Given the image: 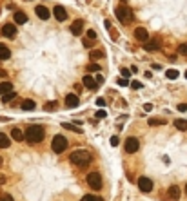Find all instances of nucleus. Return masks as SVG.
I'll list each match as a JSON object with an SVG mask.
<instances>
[{"instance_id":"nucleus-4","label":"nucleus","mask_w":187,"mask_h":201,"mask_svg":"<svg viewBox=\"0 0 187 201\" xmlns=\"http://www.w3.org/2000/svg\"><path fill=\"white\" fill-rule=\"evenodd\" d=\"M51 149H53L56 154H62V152L67 149V140L62 134H56L55 138H53V141H51Z\"/></svg>"},{"instance_id":"nucleus-8","label":"nucleus","mask_w":187,"mask_h":201,"mask_svg":"<svg viewBox=\"0 0 187 201\" xmlns=\"http://www.w3.org/2000/svg\"><path fill=\"white\" fill-rule=\"evenodd\" d=\"M134 38H136L138 42H142V44H143V42H147L149 40V33H147V29H145V27H136V29H134Z\"/></svg>"},{"instance_id":"nucleus-12","label":"nucleus","mask_w":187,"mask_h":201,"mask_svg":"<svg viewBox=\"0 0 187 201\" xmlns=\"http://www.w3.org/2000/svg\"><path fill=\"white\" fill-rule=\"evenodd\" d=\"M66 105H67L69 109H76L78 105H80L78 96H76V94H67V96H66Z\"/></svg>"},{"instance_id":"nucleus-17","label":"nucleus","mask_w":187,"mask_h":201,"mask_svg":"<svg viewBox=\"0 0 187 201\" xmlns=\"http://www.w3.org/2000/svg\"><path fill=\"white\" fill-rule=\"evenodd\" d=\"M82 83L89 89V91H93V89H96V82H95V78H91L89 75H86L84 76V80H82Z\"/></svg>"},{"instance_id":"nucleus-49","label":"nucleus","mask_w":187,"mask_h":201,"mask_svg":"<svg viewBox=\"0 0 187 201\" xmlns=\"http://www.w3.org/2000/svg\"><path fill=\"white\" fill-rule=\"evenodd\" d=\"M185 78H187V71H185Z\"/></svg>"},{"instance_id":"nucleus-45","label":"nucleus","mask_w":187,"mask_h":201,"mask_svg":"<svg viewBox=\"0 0 187 201\" xmlns=\"http://www.w3.org/2000/svg\"><path fill=\"white\" fill-rule=\"evenodd\" d=\"M75 89H76V92H80V91H82V85H80V83H76V85H75Z\"/></svg>"},{"instance_id":"nucleus-20","label":"nucleus","mask_w":187,"mask_h":201,"mask_svg":"<svg viewBox=\"0 0 187 201\" xmlns=\"http://www.w3.org/2000/svg\"><path fill=\"white\" fill-rule=\"evenodd\" d=\"M11 145V140H9V136L0 132V149H7V147Z\"/></svg>"},{"instance_id":"nucleus-37","label":"nucleus","mask_w":187,"mask_h":201,"mask_svg":"<svg viewBox=\"0 0 187 201\" xmlns=\"http://www.w3.org/2000/svg\"><path fill=\"white\" fill-rule=\"evenodd\" d=\"M118 85H129V80H126V78H118Z\"/></svg>"},{"instance_id":"nucleus-1","label":"nucleus","mask_w":187,"mask_h":201,"mask_svg":"<svg viewBox=\"0 0 187 201\" xmlns=\"http://www.w3.org/2000/svg\"><path fill=\"white\" fill-rule=\"evenodd\" d=\"M69 161L75 165V167H78V168H84V167H87L91 163V154L87 151H82V149L73 151L69 154Z\"/></svg>"},{"instance_id":"nucleus-46","label":"nucleus","mask_w":187,"mask_h":201,"mask_svg":"<svg viewBox=\"0 0 187 201\" xmlns=\"http://www.w3.org/2000/svg\"><path fill=\"white\" fill-rule=\"evenodd\" d=\"M6 75H7V72H6L4 69H0V76H6Z\"/></svg>"},{"instance_id":"nucleus-42","label":"nucleus","mask_w":187,"mask_h":201,"mask_svg":"<svg viewBox=\"0 0 187 201\" xmlns=\"http://www.w3.org/2000/svg\"><path fill=\"white\" fill-rule=\"evenodd\" d=\"M118 141H120V140H118V136H113V138H111V145H113V147L118 145Z\"/></svg>"},{"instance_id":"nucleus-22","label":"nucleus","mask_w":187,"mask_h":201,"mask_svg":"<svg viewBox=\"0 0 187 201\" xmlns=\"http://www.w3.org/2000/svg\"><path fill=\"white\" fill-rule=\"evenodd\" d=\"M20 107H22L24 111H33V109L36 107V103H35L33 100H24V102H22V105H20Z\"/></svg>"},{"instance_id":"nucleus-44","label":"nucleus","mask_w":187,"mask_h":201,"mask_svg":"<svg viewBox=\"0 0 187 201\" xmlns=\"http://www.w3.org/2000/svg\"><path fill=\"white\" fill-rule=\"evenodd\" d=\"M143 109L147 111V112H149V111H153V103H145V105H143Z\"/></svg>"},{"instance_id":"nucleus-18","label":"nucleus","mask_w":187,"mask_h":201,"mask_svg":"<svg viewBox=\"0 0 187 201\" xmlns=\"http://www.w3.org/2000/svg\"><path fill=\"white\" fill-rule=\"evenodd\" d=\"M11 138L15 141H22L24 140V131L18 129V127H15V129H11Z\"/></svg>"},{"instance_id":"nucleus-7","label":"nucleus","mask_w":187,"mask_h":201,"mask_svg":"<svg viewBox=\"0 0 187 201\" xmlns=\"http://www.w3.org/2000/svg\"><path fill=\"white\" fill-rule=\"evenodd\" d=\"M138 188L142 190V192H145V194H147V192H151V190H153V181H151L149 178L142 176V178L138 179Z\"/></svg>"},{"instance_id":"nucleus-39","label":"nucleus","mask_w":187,"mask_h":201,"mask_svg":"<svg viewBox=\"0 0 187 201\" xmlns=\"http://www.w3.org/2000/svg\"><path fill=\"white\" fill-rule=\"evenodd\" d=\"M106 116H107V114H106V111H98V112H96V118H98V120H103Z\"/></svg>"},{"instance_id":"nucleus-32","label":"nucleus","mask_w":187,"mask_h":201,"mask_svg":"<svg viewBox=\"0 0 187 201\" xmlns=\"http://www.w3.org/2000/svg\"><path fill=\"white\" fill-rule=\"evenodd\" d=\"M131 89H134V91H138V89H142V83H140L138 80H133V82H131Z\"/></svg>"},{"instance_id":"nucleus-19","label":"nucleus","mask_w":187,"mask_h":201,"mask_svg":"<svg viewBox=\"0 0 187 201\" xmlns=\"http://www.w3.org/2000/svg\"><path fill=\"white\" fill-rule=\"evenodd\" d=\"M11 58V51L9 47H6L4 44H0V60H9Z\"/></svg>"},{"instance_id":"nucleus-34","label":"nucleus","mask_w":187,"mask_h":201,"mask_svg":"<svg viewBox=\"0 0 187 201\" xmlns=\"http://www.w3.org/2000/svg\"><path fill=\"white\" fill-rule=\"evenodd\" d=\"M87 38L89 40H95L96 38V31L95 29H87Z\"/></svg>"},{"instance_id":"nucleus-30","label":"nucleus","mask_w":187,"mask_h":201,"mask_svg":"<svg viewBox=\"0 0 187 201\" xmlns=\"http://www.w3.org/2000/svg\"><path fill=\"white\" fill-rule=\"evenodd\" d=\"M178 55L187 56V44H180V45H178Z\"/></svg>"},{"instance_id":"nucleus-16","label":"nucleus","mask_w":187,"mask_h":201,"mask_svg":"<svg viewBox=\"0 0 187 201\" xmlns=\"http://www.w3.org/2000/svg\"><path fill=\"white\" fill-rule=\"evenodd\" d=\"M13 18H15V24H16V26L26 24V22H27V15H26L24 11H16V13L13 15Z\"/></svg>"},{"instance_id":"nucleus-28","label":"nucleus","mask_w":187,"mask_h":201,"mask_svg":"<svg viewBox=\"0 0 187 201\" xmlns=\"http://www.w3.org/2000/svg\"><path fill=\"white\" fill-rule=\"evenodd\" d=\"M80 201H103L102 197H98V196H93V194H87V196H84Z\"/></svg>"},{"instance_id":"nucleus-40","label":"nucleus","mask_w":187,"mask_h":201,"mask_svg":"<svg viewBox=\"0 0 187 201\" xmlns=\"http://www.w3.org/2000/svg\"><path fill=\"white\" fill-rule=\"evenodd\" d=\"M96 105H98V107H106V100H103V98H96Z\"/></svg>"},{"instance_id":"nucleus-3","label":"nucleus","mask_w":187,"mask_h":201,"mask_svg":"<svg viewBox=\"0 0 187 201\" xmlns=\"http://www.w3.org/2000/svg\"><path fill=\"white\" fill-rule=\"evenodd\" d=\"M115 15H116V18H118V22L122 24V26H127V24H131L133 20H134V15H133V11L126 6V4H120L116 9H115Z\"/></svg>"},{"instance_id":"nucleus-43","label":"nucleus","mask_w":187,"mask_h":201,"mask_svg":"<svg viewBox=\"0 0 187 201\" xmlns=\"http://www.w3.org/2000/svg\"><path fill=\"white\" fill-rule=\"evenodd\" d=\"M95 82H96V85H98V83H103V76H102V75H98V76L95 78Z\"/></svg>"},{"instance_id":"nucleus-31","label":"nucleus","mask_w":187,"mask_h":201,"mask_svg":"<svg viewBox=\"0 0 187 201\" xmlns=\"http://www.w3.org/2000/svg\"><path fill=\"white\" fill-rule=\"evenodd\" d=\"M87 71H91V72H100V65H98V63H89V65H87Z\"/></svg>"},{"instance_id":"nucleus-26","label":"nucleus","mask_w":187,"mask_h":201,"mask_svg":"<svg viewBox=\"0 0 187 201\" xmlns=\"http://www.w3.org/2000/svg\"><path fill=\"white\" fill-rule=\"evenodd\" d=\"M165 76H167L169 80H176V78H178V76H180V72H178V71H176V69H169L167 72H165Z\"/></svg>"},{"instance_id":"nucleus-38","label":"nucleus","mask_w":187,"mask_h":201,"mask_svg":"<svg viewBox=\"0 0 187 201\" xmlns=\"http://www.w3.org/2000/svg\"><path fill=\"white\" fill-rule=\"evenodd\" d=\"M84 47H87V49H91V47H93V40H89V38H86V40H84Z\"/></svg>"},{"instance_id":"nucleus-13","label":"nucleus","mask_w":187,"mask_h":201,"mask_svg":"<svg viewBox=\"0 0 187 201\" xmlns=\"http://www.w3.org/2000/svg\"><path fill=\"white\" fill-rule=\"evenodd\" d=\"M35 13H36V16H38V18H42V20H47V18L51 16L49 9H47L46 6H36V7H35Z\"/></svg>"},{"instance_id":"nucleus-27","label":"nucleus","mask_w":187,"mask_h":201,"mask_svg":"<svg viewBox=\"0 0 187 201\" xmlns=\"http://www.w3.org/2000/svg\"><path fill=\"white\" fill-rule=\"evenodd\" d=\"M56 102H47L46 105H44V111H47V112H51V111H56Z\"/></svg>"},{"instance_id":"nucleus-15","label":"nucleus","mask_w":187,"mask_h":201,"mask_svg":"<svg viewBox=\"0 0 187 201\" xmlns=\"http://www.w3.org/2000/svg\"><path fill=\"white\" fill-rule=\"evenodd\" d=\"M180 187H176V185H173V187H169V190H167V196H169V199H173V201H176V199H180Z\"/></svg>"},{"instance_id":"nucleus-2","label":"nucleus","mask_w":187,"mask_h":201,"mask_svg":"<svg viewBox=\"0 0 187 201\" xmlns=\"http://www.w3.org/2000/svg\"><path fill=\"white\" fill-rule=\"evenodd\" d=\"M24 140H26L27 143H31V145L40 143V141L44 140V129H42L40 125H31V127H27L26 132H24Z\"/></svg>"},{"instance_id":"nucleus-14","label":"nucleus","mask_w":187,"mask_h":201,"mask_svg":"<svg viewBox=\"0 0 187 201\" xmlns=\"http://www.w3.org/2000/svg\"><path fill=\"white\" fill-rule=\"evenodd\" d=\"M143 49L149 51V53L158 51V49H160V44L156 42V38H154V40H147V42H143Z\"/></svg>"},{"instance_id":"nucleus-9","label":"nucleus","mask_w":187,"mask_h":201,"mask_svg":"<svg viewBox=\"0 0 187 201\" xmlns=\"http://www.w3.org/2000/svg\"><path fill=\"white\" fill-rule=\"evenodd\" d=\"M53 15H55V18L58 22H66L67 20V11H66V7H62V6H55Z\"/></svg>"},{"instance_id":"nucleus-33","label":"nucleus","mask_w":187,"mask_h":201,"mask_svg":"<svg viewBox=\"0 0 187 201\" xmlns=\"http://www.w3.org/2000/svg\"><path fill=\"white\" fill-rule=\"evenodd\" d=\"M163 123V120H156V118H149V125L151 127H154V125H162Z\"/></svg>"},{"instance_id":"nucleus-23","label":"nucleus","mask_w":187,"mask_h":201,"mask_svg":"<svg viewBox=\"0 0 187 201\" xmlns=\"http://www.w3.org/2000/svg\"><path fill=\"white\" fill-rule=\"evenodd\" d=\"M174 127H176L178 131H187V120H182V118L174 120Z\"/></svg>"},{"instance_id":"nucleus-10","label":"nucleus","mask_w":187,"mask_h":201,"mask_svg":"<svg viewBox=\"0 0 187 201\" xmlns=\"http://www.w3.org/2000/svg\"><path fill=\"white\" fill-rule=\"evenodd\" d=\"M69 29H71V33L75 35V36H80V35H82V31H84V20H80V18L75 20V22L71 24Z\"/></svg>"},{"instance_id":"nucleus-36","label":"nucleus","mask_w":187,"mask_h":201,"mask_svg":"<svg viewBox=\"0 0 187 201\" xmlns=\"http://www.w3.org/2000/svg\"><path fill=\"white\" fill-rule=\"evenodd\" d=\"M0 201H15V199L9 196V194H2V196H0Z\"/></svg>"},{"instance_id":"nucleus-35","label":"nucleus","mask_w":187,"mask_h":201,"mask_svg":"<svg viewBox=\"0 0 187 201\" xmlns=\"http://www.w3.org/2000/svg\"><path fill=\"white\" fill-rule=\"evenodd\" d=\"M120 72H122V76L126 78V80H129V76H131V72H129V69H126V67H122V69H120Z\"/></svg>"},{"instance_id":"nucleus-11","label":"nucleus","mask_w":187,"mask_h":201,"mask_svg":"<svg viewBox=\"0 0 187 201\" xmlns=\"http://www.w3.org/2000/svg\"><path fill=\"white\" fill-rule=\"evenodd\" d=\"M2 35L7 38H13L16 35V24H4L2 27Z\"/></svg>"},{"instance_id":"nucleus-29","label":"nucleus","mask_w":187,"mask_h":201,"mask_svg":"<svg viewBox=\"0 0 187 201\" xmlns=\"http://www.w3.org/2000/svg\"><path fill=\"white\" fill-rule=\"evenodd\" d=\"M91 58L93 60H100V58H103V51H91Z\"/></svg>"},{"instance_id":"nucleus-5","label":"nucleus","mask_w":187,"mask_h":201,"mask_svg":"<svg viewBox=\"0 0 187 201\" xmlns=\"http://www.w3.org/2000/svg\"><path fill=\"white\" fill-rule=\"evenodd\" d=\"M87 185L93 188V190H100L102 188V178L98 172H89L87 174Z\"/></svg>"},{"instance_id":"nucleus-21","label":"nucleus","mask_w":187,"mask_h":201,"mask_svg":"<svg viewBox=\"0 0 187 201\" xmlns=\"http://www.w3.org/2000/svg\"><path fill=\"white\" fill-rule=\"evenodd\" d=\"M9 91H13V83L11 82H2V83H0V96L6 94V92H9Z\"/></svg>"},{"instance_id":"nucleus-24","label":"nucleus","mask_w":187,"mask_h":201,"mask_svg":"<svg viewBox=\"0 0 187 201\" xmlns=\"http://www.w3.org/2000/svg\"><path fill=\"white\" fill-rule=\"evenodd\" d=\"M62 127H64V129H67V131H73V132H76V134H82L84 131L80 129V127H76V125H71V123H62Z\"/></svg>"},{"instance_id":"nucleus-41","label":"nucleus","mask_w":187,"mask_h":201,"mask_svg":"<svg viewBox=\"0 0 187 201\" xmlns=\"http://www.w3.org/2000/svg\"><path fill=\"white\" fill-rule=\"evenodd\" d=\"M178 111H180V112H185V111H187V103H180V105H178Z\"/></svg>"},{"instance_id":"nucleus-50","label":"nucleus","mask_w":187,"mask_h":201,"mask_svg":"<svg viewBox=\"0 0 187 201\" xmlns=\"http://www.w3.org/2000/svg\"><path fill=\"white\" fill-rule=\"evenodd\" d=\"M122 2H126V0H122Z\"/></svg>"},{"instance_id":"nucleus-48","label":"nucleus","mask_w":187,"mask_h":201,"mask_svg":"<svg viewBox=\"0 0 187 201\" xmlns=\"http://www.w3.org/2000/svg\"><path fill=\"white\" fill-rule=\"evenodd\" d=\"M185 194H187V185H185Z\"/></svg>"},{"instance_id":"nucleus-25","label":"nucleus","mask_w":187,"mask_h":201,"mask_svg":"<svg viewBox=\"0 0 187 201\" xmlns=\"http://www.w3.org/2000/svg\"><path fill=\"white\" fill-rule=\"evenodd\" d=\"M15 98H16V92H13V91H9V92L2 94V102H4V103H9V102L15 100Z\"/></svg>"},{"instance_id":"nucleus-47","label":"nucleus","mask_w":187,"mask_h":201,"mask_svg":"<svg viewBox=\"0 0 187 201\" xmlns=\"http://www.w3.org/2000/svg\"><path fill=\"white\" fill-rule=\"evenodd\" d=\"M2 163H4V160H2V158H0V167H2Z\"/></svg>"},{"instance_id":"nucleus-6","label":"nucleus","mask_w":187,"mask_h":201,"mask_svg":"<svg viewBox=\"0 0 187 201\" xmlns=\"http://www.w3.org/2000/svg\"><path fill=\"white\" fill-rule=\"evenodd\" d=\"M123 147H126V152H127V154H134V152L140 149V141H138L136 138H127Z\"/></svg>"}]
</instances>
